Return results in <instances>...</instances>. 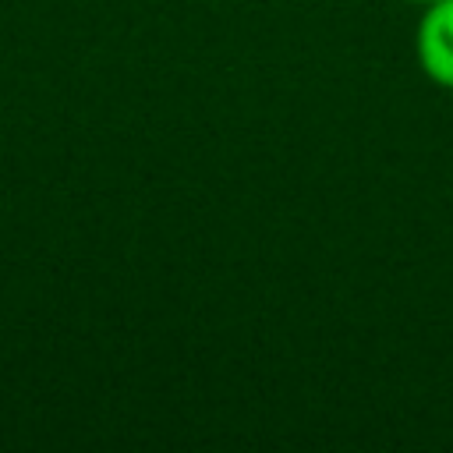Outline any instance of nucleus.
<instances>
[{
	"instance_id": "f257e3e1",
	"label": "nucleus",
	"mask_w": 453,
	"mask_h": 453,
	"mask_svg": "<svg viewBox=\"0 0 453 453\" xmlns=\"http://www.w3.org/2000/svg\"><path fill=\"white\" fill-rule=\"evenodd\" d=\"M414 53L435 85L453 88V0H435L425 7L414 32Z\"/></svg>"
},
{
	"instance_id": "f03ea898",
	"label": "nucleus",
	"mask_w": 453,
	"mask_h": 453,
	"mask_svg": "<svg viewBox=\"0 0 453 453\" xmlns=\"http://www.w3.org/2000/svg\"><path fill=\"white\" fill-rule=\"evenodd\" d=\"M411 4H421V7H428V4H435V0H411Z\"/></svg>"
}]
</instances>
